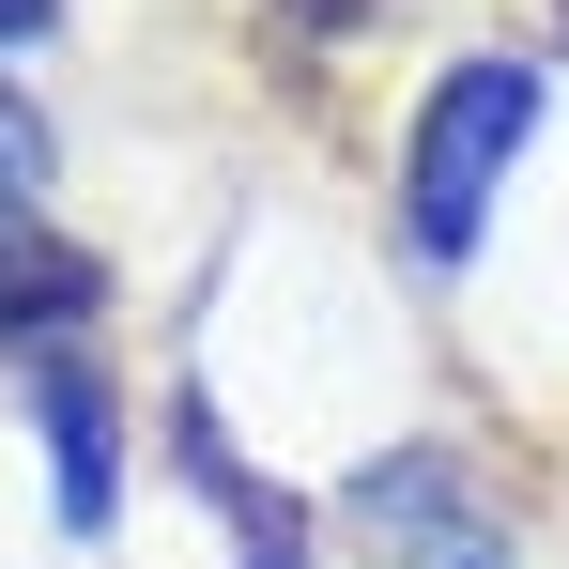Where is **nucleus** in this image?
<instances>
[{"mask_svg":"<svg viewBox=\"0 0 569 569\" xmlns=\"http://www.w3.org/2000/svg\"><path fill=\"white\" fill-rule=\"evenodd\" d=\"M523 123H539V78L523 62H462L447 93L416 108V262H462L477 247V200L523 154Z\"/></svg>","mask_w":569,"mask_h":569,"instance_id":"f257e3e1","label":"nucleus"},{"mask_svg":"<svg viewBox=\"0 0 569 569\" xmlns=\"http://www.w3.org/2000/svg\"><path fill=\"white\" fill-rule=\"evenodd\" d=\"M31 186H47V123L0 93V339H16V323H78V308L108 292L62 231H31Z\"/></svg>","mask_w":569,"mask_h":569,"instance_id":"f03ea898","label":"nucleus"},{"mask_svg":"<svg viewBox=\"0 0 569 569\" xmlns=\"http://www.w3.org/2000/svg\"><path fill=\"white\" fill-rule=\"evenodd\" d=\"M370 523L416 539L431 569H508V523L462 492V462H385V477H370Z\"/></svg>","mask_w":569,"mask_h":569,"instance_id":"7ed1b4c3","label":"nucleus"},{"mask_svg":"<svg viewBox=\"0 0 569 569\" xmlns=\"http://www.w3.org/2000/svg\"><path fill=\"white\" fill-rule=\"evenodd\" d=\"M31 400H47V431H62V523H108V492H123V477H108V385L47 370Z\"/></svg>","mask_w":569,"mask_h":569,"instance_id":"20e7f679","label":"nucleus"},{"mask_svg":"<svg viewBox=\"0 0 569 569\" xmlns=\"http://www.w3.org/2000/svg\"><path fill=\"white\" fill-rule=\"evenodd\" d=\"M16 31H47V0H0V47H16Z\"/></svg>","mask_w":569,"mask_h":569,"instance_id":"39448f33","label":"nucleus"}]
</instances>
